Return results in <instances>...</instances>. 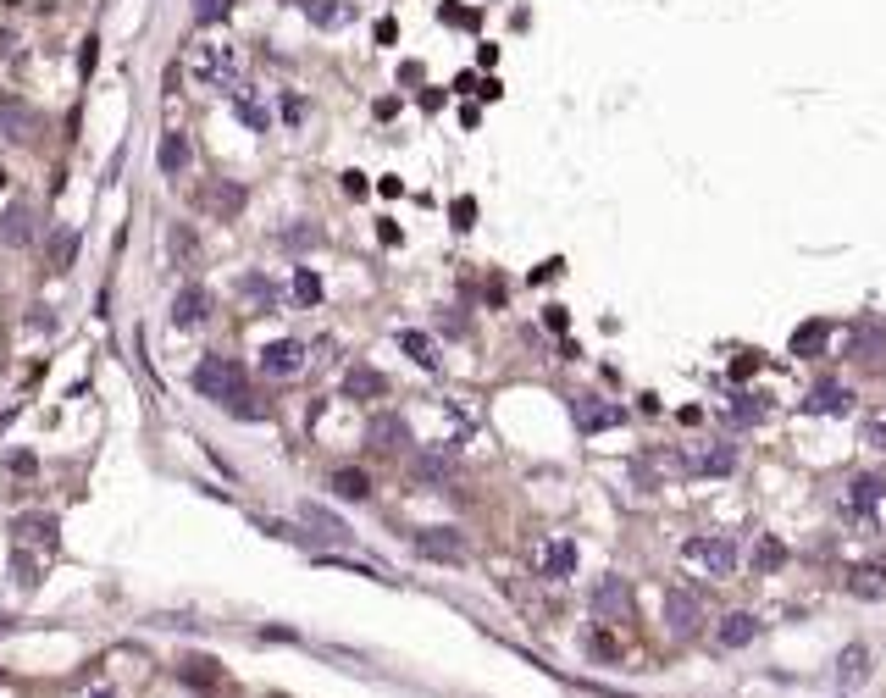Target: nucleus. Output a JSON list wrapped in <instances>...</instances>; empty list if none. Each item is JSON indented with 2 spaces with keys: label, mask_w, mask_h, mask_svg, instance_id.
I'll return each mask as SVG.
<instances>
[{
  "label": "nucleus",
  "mask_w": 886,
  "mask_h": 698,
  "mask_svg": "<svg viewBox=\"0 0 886 698\" xmlns=\"http://www.w3.org/2000/svg\"><path fill=\"white\" fill-rule=\"evenodd\" d=\"M189 78L200 89H239L244 84V50L228 39H211V45L189 50Z\"/></svg>",
  "instance_id": "f257e3e1"
},
{
  "label": "nucleus",
  "mask_w": 886,
  "mask_h": 698,
  "mask_svg": "<svg viewBox=\"0 0 886 698\" xmlns=\"http://www.w3.org/2000/svg\"><path fill=\"white\" fill-rule=\"evenodd\" d=\"M194 388H200V399H211L222 410H239L250 399V377H244V366L233 355H205L194 366Z\"/></svg>",
  "instance_id": "f03ea898"
},
{
  "label": "nucleus",
  "mask_w": 886,
  "mask_h": 698,
  "mask_svg": "<svg viewBox=\"0 0 886 698\" xmlns=\"http://www.w3.org/2000/svg\"><path fill=\"white\" fill-rule=\"evenodd\" d=\"M682 560H687V566H698L704 577H731V571H737V538H731V532L687 538L682 543Z\"/></svg>",
  "instance_id": "7ed1b4c3"
},
{
  "label": "nucleus",
  "mask_w": 886,
  "mask_h": 698,
  "mask_svg": "<svg viewBox=\"0 0 886 698\" xmlns=\"http://www.w3.org/2000/svg\"><path fill=\"white\" fill-rule=\"evenodd\" d=\"M167 322L178 327V333L205 327L211 322V289H205V283H183V289L172 294V305H167Z\"/></svg>",
  "instance_id": "20e7f679"
},
{
  "label": "nucleus",
  "mask_w": 886,
  "mask_h": 698,
  "mask_svg": "<svg viewBox=\"0 0 886 698\" xmlns=\"http://www.w3.org/2000/svg\"><path fill=\"white\" fill-rule=\"evenodd\" d=\"M410 543H416L421 560H443V566H460V560H466V532H455V527H416Z\"/></svg>",
  "instance_id": "39448f33"
},
{
  "label": "nucleus",
  "mask_w": 886,
  "mask_h": 698,
  "mask_svg": "<svg viewBox=\"0 0 886 698\" xmlns=\"http://www.w3.org/2000/svg\"><path fill=\"white\" fill-rule=\"evenodd\" d=\"M665 626H671L676 638H698L704 632V599L687 588H671L665 593Z\"/></svg>",
  "instance_id": "423d86ee"
},
{
  "label": "nucleus",
  "mask_w": 886,
  "mask_h": 698,
  "mask_svg": "<svg viewBox=\"0 0 886 698\" xmlns=\"http://www.w3.org/2000/svg\"><path fill=\"white\" fill-rule=\"evenodd\" d=\"M676 471H687V477H726V471H737V449L731 444L687 449V455H676Z\"/></svg>",
  "instance_id": "0eeeda50"
},
{
  "label": "nucleus",
  "mask_w": 886,
  "mask_h": 698,
  "mask_svg": "<svg viewBox=\"0 0 886 698\" xmlns=\"http://www.w3.org/2000/svg\"><path fill=\"white\" fill-rule=\"evenodd\" d=\"M637 599H632V582L626 577H599V588H593V615L599 621H632Z\"/></svg>",
  "instance_id": "6e6552de"
},
{
  "label": "nucleus",
  "mask_w": 886,
  "mask_h": 698,
  "mask_svg": "<svg viewBox=\"0 0 886 698\" xmlns=\"http://www.w3.org/2000/svg\"><path fill=\"white\" fill-rule=\"evenodd\" d=\"M305 361H311V349H305L300 338H272V344L261 349V372L266 377H300Z\"/></svg>",
  "instance_id": "1a4fd4ad"
},
{
  "label": "nucleus",
  "mask_w": 886,
  "mask_h": 698,
  "mask_svg": "<svg viewBox=\"0 0 886 698\" xmlns=\"http://www.w3.org/2000/svg\"><path fill=\"white\" fill-rule=\"evenodd\" d=\"M244 205H250V189H244V183H233V178H216L211 189H205V211H211L216 222H239Z\"/></svg>",
  "instance_id": "9d476101"
},
{
  "label": "nucleus",
  "mask_w": 886,
  "mask_h": 698,
  "mask_svg": "<svg viewBox=\"0 0 886 698\" xmlns=\"http://www.w3.org/2000/svg\"><path fill=\"white\" fill-rule=\"evenodd\" d=\"M410 477H416L421 488H443V482L455 477V449H449V444H432V449H421V455L410 460Z\"/></svg>",
  "instance_id": "9b49d317"
},
{
  "label": "nucleus",
  "mask_w": 886,
  "mask_h": 698,
  "mask_svg": "<svg viewBox=\"0 0 886 698\" xmlns=\"http://www.w3.org/2000/svg\"><path fill=\"white\" fill-rule=\"evenodd\" d=\"M34 239H39L34 205H6V211H0V244H6V250H23V244H34Z\"/></svg>",
  "instance_id": "f8f14e48"
},
{
  "label": "nucleus",
  "mask_w": 886,
  "mask_h": 698,
  "mask_svg": "<svg viewBox=\"0 0 886 698\" xmlns=\"http://www.w3.org/2000/svg\"><path fill=\"white\" fill-rule=\"evenodd\" d=\"M233 289H239V300L250 305V311H266L272 316L277 305H283V294H277V283L266 272H239V283H233Z\"/></svg>",
  "instance_id": "ddd939ff"
},
{
  "label": "nucleus",
  "mask_w": 886,
  "mask_h": 698,
  "mask_svg": "<svg viewBox=\"0 0 886 698\" xmlns=\"http://www.w3.org/2000/svg\"><path fill=\"white\" fill-rule=\"evenodd\" d=\"M233 111H239V122H244L250 133H272V106H266L261 89L239 84V89H233Z\"/></svg>",
  "instance_id": "4468645a"
},
{
  "label": "nucleus",
  "mask_w": 886,
  "mask_h": 698,
  "mask_svg": "<svg viewBox=\"0 0 886 698\" xmlns=\"http://www.w3.org/2000/svg\"><path fill=\"white\" fill-rule=\"evenodd\" d=\"M576 571V543L571 538H549L538 549V577H549V582H565Z\"/></svg>",
  "instance_id": "2eb2a0df"
},
{
  "label": "nucleus",
  "mask_w": 886,
  "mask_h": 698,
  "mask_svg": "<svg viewBox=\"0 0 886 698\" xmlns=\"http://www.w3.org/2000/svg\"><path fill=\"white\" fill-rule=\"evenodd\" d=\"M156 161H161V172H167V178H183V172H189V161H194V145H189V133H183V128H167V133H161V150H156Z\"/></svg>",
  "instance_id": "dca6fc26"
},
{
  "label": "nucleus",
  "mask_w": 886,
  "mask_h": 698,
  "mask_svg": "<svg viewBox=\"0 0 886 698\" xmlns=\"http://www.w3.org/2000/svg\"><path fill=\"white\" fill-rule=\"evenodd\" d=\"M754 638H759V621L748 610H731V615H720V621H715V643H720V649H748Z\"/></svg>",
  "instance_id": "f3484780"
},
{
  "label": "nucleus",
  "mask_w": 886,
  "mask_h": 698,
  "mask_svg": "<svg viewBox=\"0 0 886 698\" xmlns=\"http://www.w3.org/2000/svg\"><path fill=\"white\" fill-rule=\"evenodd\" d=\"M366 438H372L377 455H399V449L410 444V427H405V416H377V422L366 427Z\"/></svg>",
  "instance_id": "a211bd4d"
},
{
  "label": "nucleus",
  "mask_w": 886,
  "mask_h": 698,
  "mask_svg": "<svg viewBox=\"0 0 886 698\" xmlns=\"http://www.w3.org/2000/svg\"><path fill=\"white\" fill-rule=\"evenodd\" d=\"M388 394V377L377 366H349L344 372V399H383Z\"/></svg>",
  "instance_id": "6ab92c4d"
},
{
  "label": "nucleus",
  "mask_w": 886,
  "mask_h": 698,
  "mask_svg": "<svg viewBox=\"0 0 886 698\" xmlns=\"http://www.w3.org/2000/svg\"><path fill=\"white\" fill-rule=\"evenodd\" d=\"M864 676H870V649H864V643H848V649L837 654V687H842V693H853Z\"/></svg>",
  "instance_id": "aec40b11"
},
{
  "label": "nucleus",
  "mask_w": 886,
  "mask_h": 698,
  "mask_svg": "<svg viewBox=\"0 0 886 698\" xmlns=\"http://www.w3.org/2000/svg\"><path fill=\"white\" fill-rule=\"evenodd\" d=\"M72 261H78V228H50V239H45V266H50V272H67Z\"/></svg>",
  "instance_id": "412c9836"
},
{
  "label": "nucleus",
  "mask_w": 886,
  "mask_h": 698,
  "mask_svg": "<svg viewBox=\"0 0 886 698\" xmlns=\"http://www.w3.org/2000/svg\"><path fill=\"white\" fill-rule=\"evenodd\" d=\"M576 422L587 427V433H604V427H621V405H604V399H576Z\"/></svg>",
  "instance_id": "4be33fe9"
},
{
  "label": "nucleus",
  "mask_w": 886,
  "mask_h": 698,
  "mask_svg": "<svg viewBox=\"0 0 886 698\" xmlns=\"http://www.w3.org/2000/svg\"><path fill=\"white\" fill-rule=\"evenodd\" d=\"M300 521H305V527H316L311 538H322V543H344V538H349V532H344V521H338L333 510L311 505V499H305V505H300Z\"/></svg>",
  "instance_id": "5701e85b"
},
{
  "label": "nucleus",
  "mask_w": 886,
  "mask_h": 698,
  "mask_svg": "<svg viewBox=\"0 0 886 698\" xmlns=\"http://www.w3.org/2000/svg\"><path fill=\"white\" fill-rule=\"evenodd\" d=\"M327 488H333L338 499H355V505H360V499L372 494V477H366V471H355V466H338L333 477H327Z\"/></svg>",
  "instance_id": "b1692460"
},
{
  "label": "nucleus",
  "mask_w": 886,
  "mask_h": 698,
  "mask_svg": "<svg viewBox=\"0 0 886 698\" xmlns=\"http://www.w3.org/2000/svg\"><path fill=\"white\" fill-rule=\"evenodd\" d=\"M305 17H311L316 28H344L349 17H355V6H349V0H305Z\"/></svg>",
  "instance_id": "393cba45"
},
{
  "label": "nucleus",
  "mask_w": 886,
  "mask_h": 698,
  "mask_svg": "<svg viewBox=\"0 0 886 698\" xmlns=\"http://www.w3.org/2000/svg\"><path fill=\"white\" fill-rule=\"evenodd\" d=\"M842 410H848V388H837V383L815 388V394L803 399V416H842Z\"/></svg>",
  "instance_id": "a878e982"
},
{
  "label": "nucleus",
  "mask_w": 886,
  "mask_h": 698,
  "mask_svg": "<svg viewBox=\"0 0 886 698\" xmlns=\"http://www.w3.org/2000/svg\"><path fill=\"white\" fill-rule=\"evenodd\" d=\"M167 250H172V261H178V266L200 261V239H194L189 222H172V228H167Z\"/></svg>",
  "instance_id": "bb28decb"
},
{
  "label": "nucleus",
  "mask_w": 886,
  "mask_h": 698,
  "mask_svg": "<svg viewBox=\"0 0 886 698\" xmlns=\"http://www.w3.org/2000/svg\"><path fill=\"white\" fill-rule=\"evenodd\" d=\"M848 593L853 599H886V571L881 566H859L848 577Z\"/></svg>",
  "instance_id": "cd10ccee"
},
{
  "label": "nucleus",
  "mask_w": 886,
  "mask_h": 698,
  "mask_svg": "<svg viewBox=\"0 0 886 698\" xmlns=\"http://www.w3.org/2000/svg\"><path fill=\"white\" fill-rule=\"evenodd\" d=\"M399 349H405L410 361L416 366H427V372H438V349H432V338L427 333H416V327H405V333H399Z\"/></svg>",
  "instance_id": "c85d7f7f"
},
{
  "label": "nucleus",
  "mask_w": 886,
  "mask_h": 698,
  "mask_svg": "<svg viewBox=\"0 0 886 698\" xmlns=\"http://www.w3.org/2000/svg\"><path fill=\"white\" fill-rule=\"evenodd\" d=\"M178 676H183L189 687H205V693H211V687H222V671H211V660H183Z\"/></svg>",
  "instance_id": "c756f323"
},
{
  "label": "nucleus",
  "mask_w": 886,
  "mask_h": 698,
  "mask_svg": "<svg viewBox=\"0 0 886 698\" xmlns=\"http://www.w3.org/2000/svg\"><path fill=\"white\" fill-rule=\"evenodd\" d=\"M781 560H787V549H781V538H759V549H754V571H759V577H770V571H781Z\"/></svg>",
  "instance_id": "7c9ffc66"
},
{
  "label": "nucleus",
  "mask_w": 886,
  "mask_h": 698,
  "mask_svg": "<svg viewBox=\"0 0 886 698\" xmlns=\"http://www.w3.org/2000/svg\"><path fill=\"white\" fill-rule=\"evenodd\" d=\"M17 532H23L28 543H45V549H50V543H56V516H23V521H17Z\"/></svg>",
  "instance_id": "2f4dec72"
},
{
  "label": "nucleus",
  "mask_w": 886,
  "mask_h": 698,
  "mask_svg": "<svg viewBox=\"0 0 886 698\" xmlns=\"http://www.w3.org/2000/svg\"><path fill=\"white\" fill-rule=\"evenodd\" d=\"M12 582H17L23 593H34V588H39V566H34V554H28V549H17V554H12Z\"/></svg>",
  "instance_id": "473e14b6"
},
{
  "label": "nucleus",
  "mask_w": 886,
  "mask_h": 698,
  "mask_svg": "<svg viewBox=\"0 0 886 698\" xmlns=\"http://www.w3.org/2000/svg\"><path fill=\"white\" fill-rule=\"evenodd\" d=\"M820 344H826V322H803L798 333H792V355H815Z\"/></svg>",
  "instance_id": "72a5a7b5"
},
{
  "label": "nucleus",
  "mask_w": 886,
  "mask_h": 698,
  "mask_svg": "<svg viewBox=\"0 0 886 698\" xmlns=\"http://www.w3.org/2000/svg\"><path fill=\"white\" fill-rule=\"evenodd\" d=\"M294 300H300V305H316V300H322V277H316L311 266H300V272H294Z\"/></svg>",
  "instance_id": "f704fd0d"
},
{
  "label": "nucleus",
  "mask_w": 886,
  "mask_h": 698,
  "mask_svg": "<svg viewBox=\"0 0 886 698\" xmlns=\"http://www.w3.org/2000/svg\"><path fill=\"white\" fill-rule=\"evenodd\" d=\"M189 12H194V23H205V28H211V23H222V17L233 12V0H194Z\"/></svg>",
  "instance_id": "c9c22d12"
},
{
  "label": "nucleus",
  "mask_w": 886,
  "mask_h": 698,
  "mask_svg": "<svg viewBox=\"0 0 886 698\" xmlns=\"http://www.w3.org/2000/svg\"><path fill=\"white\" fill-rule=\"evenodd\" d=\"M731 422H748V427L765 422V405H759L754 394H737V399H731Z\"/></svg>",
  "instance_id": "e433bc0d"
},
{
  "label": "nucleus",
  "mask_w": 886,
  "mask_h": 698,
  "mask_svg": "<svg viewBox=\"0 0 886 698\" xmlns=\"http://www.w3.org/2000/svg\"><path fill=\"white\" fill-rule=\"evenodd\" d=\"M875 499H881V482H875V477L853 482V505H859V510H875Z\"/></svg>",
  "instance_id": "4c0bfd02"
},
{
  "label": "nucleus",
  "mask_w": 886,
  "mask_h": 698,
  "mask_svg": "<svg viewBox=\"0 0 886 698\" xmlns=\"http://www.w3.org/2000/svg\"><path fill=\"white\" fill-rule=\"evenodd\" d=\"M316 239H322L316 228H283L277 233V244H288V250H305V244H316Z\"/></svg>",
  "instance_id": "58836bf2"
},
{
  "label": "nucleus",
  "mask_w": 886,
  "mask_h": 698,
  "mask_svg": "<svg viewBox=\"0 0 886 698\" xmlns=\"http://www.w3.org/2000/svg\"><path fill=\"white\" fill-rule=\"evenodd\" d=\"M95 61H100V39H84V50H78V67H84V73H95Z\"/></svg>",
  "instance_id": "ea45409f"
},
{
  "label": "nucleus",
  "mask_w": 886,
  "mask_h": 698,
  "mask_svg": "<svg viewBox=\"0 0 886 698\" xmlns=\"http://www.w3.org/2000/svg\"><path fill=\"white\" fill-rule=\"evenodd\" d=\"M587 649L599 654V660H615V643H610V638H604V632H593V638H587Z\"/></svg>",
  "instance_id": "a19ab883"
},
{
  "label": "nucleus",
  "mask_w": 886,
  "mask_h": 698,
  "mask_svg": "<svg viewBox=\"0 0 886 698\" xmlns=\"http://www.w3.org/2000/svg\"><path fill=\"white\" fill-rule=\"evenodd\" d=\"M283 122H305V100H300V95L283 100Z\"/></svg>",
  "instance_id": "79ce46f5"
},
{
  "label": "nucleus",
  "mask_w": 886,
  "mask_h": 698,
  "mask_svg": "<svg viewBox=\"0 0 886 698\" xmlns=\"http://www.w3.org/2000/svg\"><path fill=\"white\" fill-rule=\"evenodd\" d=\"M471 217H477V205H471V200H455V228H471Z\"/></svg>",
  "instance_id": "37998d69"
},
{
  "label": "nucleus",
  "mask_w": 886,
  "mask_h": 698,
  "mask_svg": "<svg viewBox=\"0 0 886 698\" xmlns=\"http://www.w3.org/2000/svg\"><path fill=\"white\" fill-rule=\"evenodd\" d=\"M864 438H870L875 449H886V422H864Z\"/></svg>",
  "instance_id": "c03bdc74"
},
{
  "label": "nucleus",
  "mask_w": 886,
  "mask_h": 698,
  "mask_svg": "<svg viewBox=\"0 0 886 698\" xmlns=\"http://www.w3.org/2000/svg\"><path fill=\"white\" fill-rule=\"evenodd\" d=\"M344 189L360 200V194H366V178H360V172H344Z\"/></svg>",
  "instance_id": "a18cd8bd"
},
{
  "label": "nucleus",
  "mask_w": 886,
  "mask_h": 698,
  "mask_svg": "<svg viewBox=\"0 0 886 698\" xmlns=\"http://www.w3.org/2000/svg\"><path fill=\"white\" fill-rule=\"evenodd\" d=\"M12 626H17V621H6V615H0V638H6V632H12Z\"/></svg>",
  "instance_id": "49530a36"
},
{
  "label": "nucleus",
  "mask_w": 886,
  "mask_h": 698,
  "mask_svg": "<svg viewBox=\"0 0 886 698\" xmlns=\"http://www.w3.org/2000/svg\"><path fill=\"white\" fill-rule=\"evenodd\" d=\"M0 189H6V172H0Z\"/></svg>",
  "instance_id": "de8ad7c7"
},
{
  "label": "nucleus",
  "mask_w": 886,
  "mask_h": 698,
  "mask_svg": "<svg viewBox=\"0 0 886 698\" xmlns=\"http://www.w3.org/2000/svg\"><path fill=\"white\" fill-rule=\"evenodd\" d=\"M0 676H6V671H0Z\"/></svg>",
  "instance_id": "09e8293b"
}]
</instances>
